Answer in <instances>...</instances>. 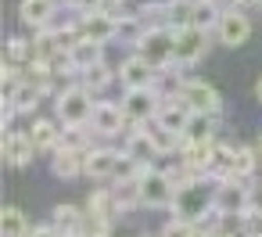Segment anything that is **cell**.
<instances>
[{"instance_id":"obj_8","label":"cell","mask_w":262,"mask_h":237,"mask_svg":"<svg viewBox=\"0 0 262 237\" xmlns=\"http://www.w3.org/2000/svg\"><path fill=\"white\" fill-rule=\"evenodd\" d=\"M215 36L223 47H241L251 40V18L241 15V8H223L219 22H215Z\"/></svg>"},{"instance_id":"obj_6","label":"cell","mask_w":262,"mask_h":237,"mask_svg":"<svg viewBox=\"0 0 262 237\" xmlns=\"http://www.w3.org/2000/svg\"><path fill=\"white\" fill-rule=\"evenodd\" d=\"M248 180H219L215 183V208L226 216V219H241L248 216V205H251V187H244Z\"/></svg>"},{"instance_id":"obj_27","label":"cell","mask_w":262,"mask_h":237,"mask_svg":"<svg viewBox=\"0 0 262 237\" xmlns=\"http://www.w3.org/2000/svg\"><path fill=\"white\" fill-rule=\"evenodd\" d=\"M0 230H4V237H29V223H26L22 208L4 205V212H0Z\"/></svg>"},{"instance_id":"obj_14","label":"cell","mask_w":262,"mask_h":237,"mask_svg":"<svg viewBox=\"0 0 262 237\" xmlns=\"http://www.w3.org/2000/svg\"><path fill=\"white\" fill-rule=\"evenodd\" d=\"M33 155H36V144L29 140L26 130H8V133H4V162H8L11 169L29 165Z\"/></svg>"},{"instance_id":"obj_35","label":"cell","mask_w":262,"mask_h":237,"mask_svg":"<svg viewBox=\"0 0 262 237\" xmlns=\"http://www.w3.org/2000/svg\"><path fill=\"white\" fill-rule=\"evenodd\" d=\"M255 4H262V0H255Z\"/></svg>"},{"instance_id":"obj_10","label":"cell","mask_w":262,"mask_h":237,"mask_svg":"<svg viewBox=\"0 0 262 237\" xmlns=\"http://www.w3.org/2000/svg\"><path fill=\"white\" fill-rule=\"evenodd\" d=\"M208 54V29L183 26L176 29V65H194Z\"/></svg>"},{"instance_id":"obj_15","label":"cell","mask_w":262,"mask_h":237,"mask_svg":"<svg viewBox=\"0 0 262 237\" xmlns=\"http://www.w3.org/2000/svg\"><path fill=\"white\" fill-rule=\"evenodd\" d=\"M119 162H122L119 151H112V147H90L86 151V173L83 176H90V180H112L119 173Z\"/></svg>"},{"instance_id":"obj_5","label":"cell","mask_w":262,"mask_h":237,"mask_svg":"<svg viewBox=\"0 0 262 237\" xmlns=\"http://www.w3.org/2000/svg\"><path fill=\"white\" fill-rule=\"evenodd\" d=\"M76 22H79V33L86 40H97V44H108L122 33V18L115 11H104V8H83L76 15Z\"/></svg>"},{"instance_id":"obj_12","label":"cell","mask_w":262,"mask_h":237,"mask_svg":"<svg viewBox=\"0 0 262 237\" xmlns=\"http://www.w3.org/2000/svg\"><path fill=\"white\" fill-rule=\"evenodd\" d=\"M129 126L122 104H112V101H97L94 104V115H90V130L97 137H119L122 130Z\"/></svg>"},{"instance_id":"obj_22","label":"cell","mask_w":262,"mask_h":237,"mask_svg":"<svg viewBox=\"0 0 262 237\" xmlns=\"http://www.w3.org/2000/svg\"><path fill=\"white\" fill-rule=\"evenodd\" d=\"M26 133H29V140L36 144V151H54V147L61 144V130H58L54 119H36Z\"/></svg>"},{"instance_id":"obj_1","label":"cell","mask_w":262,"mask_h":237,"mask_svg":"<svg viewBox=\"0 0 262 237\" xmlns=\"http://www.w3.org/2000/svg\"><path fill=\"white\" fill-rule=\"evenodd\" d=\"M133 51L162 72L176 61V29L172 26H144V33L133 40Z\"/></svg>"},{"instance_id":"obj_26","label":"cell","mask_w":262,"mask_h":237,"mask_svg":"<svg viewBox=\"0 0 262 237\" xmlns=\"http://www.w3.org/2000/svg\"><path fill=\"white\" fill-rule=\"evenodd\" d=\"M29 61H36V44H33V40H22V36H11L8 47H4V65L26 69Z\"/></svg>"},{"instance_id":"obj_25","label":"cell","mask_w":262,"mask_h":237,"mask_svg":"<svg viewBox=\"0 0 262 237\" xmlns=\"http://www.w3.org/2000/svg\"><path fill=\"white\" fill-rule=\"evenodd\" d=\"M43 97H47V94H43L33 79H22V83L15 87V94H11V97H4V101H11V104L18 108V115H29V112H36V104H40Z\"/></svg>"},{"instance_id":"obj_11","label":"cell","mask_w":262,"mask_h":237,"mask_svg":"<svg viewBox=\"0 0 262 237\" xmlns=\"http://www.w3.org/2000/svg\"><path fill=\"white\" fill-rule=\"evenodd\" d=\"M119 83H122V90H144V87H155L158 83V69L151 65V61H144L137 51L119 65Z\"/></svg>"},{"instance_id":"obj_30","label":"cell","mask_w":262,"mask_h":237,"mask_svg":"<svg viewBox=\"0 0 262 237\" xmlns=\"http://www.w3.org/2000/svg\"><path fill=\"white\" fill-rule=\"evenodd\" d=\"M29 237H65L54 223H43V226H29Z\"/></svg>"},{"instance_id":"obj_24","label":"cell","mask_w":262,"mask_h":237,"mask_svg":"<svg viewBox=\"0 0 262 237\" xmlns=\"http://www.w3.org/2000/svg\"><path fill=\"white\" fill-rule=\"evenodd\" d=\"M119 79V69H112L108 61H97V65H90L86 72H79V83L90 90V94H101L104 87H112Z\"/></svg>"},{"instance_id":"obj_2","label":"cell","mask_w":262,"mask_h":237,"mask_svg":"<svg viewBox=\"0 0 262 237\" xmlns=\"http://www.w3.org/2000/svg\"><path fill=\"white\" fill-rule=\"evenodd\" d=\"M94 94L83 87V83H72L65 90L54 94V108H58V122L61 126H90V115H94V104L90 101Z\"/></svg>"},{"instance_id":"obj_32","label":"cell","mask_w":262,"mask_h":237,"mask_svg":"<svg viewBox=\"0 0 262 237\" xmlns=\"http://www.w3.org/2000/svg\"><path fill=\"white\" fill-rule=\"evenodd\" d=\"M230 8H244V4H255V0H226Z\"/></svg>"},{"instance_id":"obj_23","label":"cell","mask_w":262,"mask_h":237,"mask_svg":"<svg viewBox=\"0 0 262 237\" xmlns=\"http://www.w3.org/2000/svg\"><path fill=\"white\" fill-rule=\"evenodd\" d=\"M86 212H90V216H101V219H112V223H115V216H122V208H119V201H115V190H108V187L90 190Z\"/></svg>"},{"instance_id":"obj_7","label":"cell","mask_w":262,"mask_h":237,"mask_svg":"<svg viewBox=\"0 0 262 237\" xmlns=\"http://www.w3.org/2000/svg\"><path fill=\"white\" fill-rule=\"evenodd\" d=\"M119 104H122V112H126V119H129L133 126H144V122H151V119L158 115V108H162V94H158L155 87L126 90V97H122Z\"/></svg>"},{"instance_id":"obj_3","label":"cell","mask_w":262,"mask_h":237,"mask_svg":"<svg viewBox=\"0 0 262 237\" xmlns=\"http://www.w3.org/2000/svg\"><path fill=\"white\" fill-rule=\"evenodd\" d=\"M172 212H176V216H183V219L201 223L208 212H215V187L208 190V187H205V180L180 187V190H176V201H172Z\"/></svg>"},{"instance_id":"obj_4","label":"cell","mask_w":262,"mask_h":237,"mask_svg":"<svg viewBox=\"0 0 262 237\" xmlns=\"http://www.w3.org/2000/svg\"><path fill=\"white\" fill-rule=\"evenodd\" d=\"M140 190H144V205H147V208H172L180 187L172 183L169 169L144 165V169H140Z\"/></svg>"},{"instance_id":"obj_18","label":"cell","mask_w":262,"mask_h":237,"mask_svg":"<svg viewBox=\"0 0 262 237\" xmlns=\"http://www.w3.org/2000/svg\"><path fill=\"white\" fill-rule=\"evenodd\" d=\"M54 226L65 233V237H83V223H86V208H76V205H58L51 212Z\"/></svg>"},{"instance_id":"obj_21","label":"cell","mask_w":262,"mask_h":237,"mask_svg":"<svg viewBox=\"0 0 262 237\" xmlns=\"http://www.w3.org/2000/svg\"><path fill=\"white\" fill-rule=\"evenodd\" d=\"M69 54H72L76 69H79V72H86L90 65L104 61V44H97V40H86V36H79V40H76V44L69 47Z\"/></svg>"},{"instance_id":"obj_16","label":"cell","mask_w":262,"mask_h":237,"mask_svg":"<svg viewBox=\"0 0 262 237\" xmlns=\"http://www.w3.org/2000/svg\"><path fill=\"white\" fill-rule=\"evenodd\" d=\"M133 162H140V165H151L155 158H162V151L155 147V140H151V133L144 130V126H137V130H129V137H126V147H122Z\"/></svg>"},{"instance_id":"obj_19","label":"cell","mask_w":262,"mask_h":237,"mask_svg":"<svg viewBox=\"0 0 262 237\" xmlns=\"http://www.w3.org/2000/svg\"><path fill=\"white\" fill-rule=\"evenodd\" d=\"M215 119L208 112H194L190 122L183 126V144H201V140H215Z\"/></svg>"},{"instance_id":"obj_20","label":"cell","mask_w":262,"mask_h":237,"mask_svg":"<svg viewBox=\"0 0 262 237\" xmlns=\"http://www.w3.org/2000/svg\"><path fill=\"white\" fill-rule=\"evenodd\" d=\"M112 190H115V201H119V208H122V212H129V208L144 205V190H140V173H133V176H119Z\"/></svg>"},{"instance_id":"obj_34","label":"cell","mask_w":262,"mask_h":237,"mask_svg":"<svg viewBox=\"0 0 262 237\" xmlns=\"http://www.w3.org/2000/svg\"><path fill=\"white\" fill-rule=\"evenodd\" d=\"M255 94H258V101H262V79H258V83H255Z\"/></svg>"},{"instance_id":"obj_33","label":"cell","mask_w":262,"mask_h":237,"mask_svg":"<svg viewBox=\"0 0 262 237\" xmlns=\"http://www.w3.org/2000/svg\"><path fill=\"white\" fill-rule=\"evenodd\" d=\"M255 155H258V162H262V137H258V144H255Z\"/></svg>"},{"instance_id":"obj_9","label":"cell","mask_w":262,"mask_h":237,"mask_svg":"<svg viewBox=\"0 0 262 237\" xmlns=\"http://www.w3.org/2000/svg\"><path fill=\"white\" fill-rule=\"evenodd\" d=\"M176 94L190 104V112H208V115H219V112H223V97H219V90L208 87L205 79H183Z\"/></svg>"},{"instance_id":"obj_28","label":"cell","mask_w":262,"mask_h":237,"mask_svg":"<svg viewBox=\"0 0 262 237\" xmlns=\"http://www.w3.org/2000/svg\"><path fill=\"white\" fill-rule=\"evenodd\" d=\"M258 165H262V162H258L255 147H233V176H237V180H251Z\"/></svg>"},{"instance_id":"obj_29","label":"cell","mask_w":262,"mask_h":237,"mask_svg":"<svg viewBox=\"0 0 262 237\" xmlns=\"http://www.w3.org/2000/svg\"><path fill=\"white\" fill-rule=\"evenodd\" d=\"M162 237H198V223L194 219H183V216H172L162 226Z\"/></svg>"},{"instance_id":"obj_13","label":"cell","mask_w":262,"mask_h":237,"mask_svg":"<svg viewBox=\"0 0 262 237\" xmlns=\"http://www.w3.org/2000/svg\"><path fill=\"white\" fill-rule=\"evenodd\" d=\"M51 173L58 180H76L86 173V151L83 147H69V144H58L51 151Z\"/></svg>"},{"instance_id":"obj_31","label":"cell","mask_w":262,"mask_h":237,"mask_svg":"<svg viewBox=\"0 0 262 237\" xmlns=\"http://www.w3.org/2000/svg\"><path fill=\"white\" fill-rule=\"evenodd\" d=\"M223 233H226V226H215V230H201L198 226V237H223Z\"/></svg>"},{"instance_id":"obj_17","label":"cell","mask_w":262,"mask_h":237,"mask_svg":"<svg viewBox=\"0 0 262 237\" xmlns=\"http://www.w3.org/2000/svg\"><path fill=\"white\" fill-rule=\"evenodd\" d=\"M54 15H58V0H22V4H18V18L26 26H33V29L51 26Z\"/></svg>"}]
</instances>
